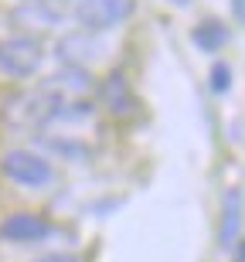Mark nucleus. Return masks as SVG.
<instances>
[{"instance_id": "f257e3e1", "label": "nucleus", "mask_w": 245, "mask_h": 262, "mask_svg": "<svg viewBox=\"0 0 245 262\" xmlns=\"http://www.w3.org/2000/svg\"><path fill=\"white\" fill-rule=\"evenodd\" d=\"M99 123L96 109H55L44 123H41L38 136L41 143L55 150V154L69 157V160H85L99 143Z\"/></svg>"}, {"instance_id": "f03ea898", "label": "nucleus", "mask_w": 245, "mask_h": 262, "mask_svg": "<svg viewBox=\"0 0 245 262\" xmlns=\"http://www.w3.org/2000/svg\"><path fill=\"white\" fill-rule=\"evenodd\" d=\"M38 92L51 102V109H88L96 96V78L82 68H61L41 82Z\"/></svg>"}, {"instance_id": "7ed1b4c3", "label": "nucleus", "mask_w": 245, "mask_h": 262, "mask_svg": "<svg viewBox=\"0 0 245 262\" xmlns=\"http://www.w3.org/2000/svg\"><path fill=\"white\" fill-rule=\"evenodd\" d=\"M44 61L41 41L34 34H10L0 38V75L4 78H31Z\"/></svg>"}, {"instance_id": "20e7f679", "label": "nucleus", "mask_w": 245, "mask_h": 262, "mask_svg": "<svg viewBox=\"0 0 245 262\" xmlns=\"http://www.w3.org/2000/svg\"><path fill=\"white\" fill-rule=\"evenodd\" d=\"M137 10V0H75V20L82 24V31L96 34V31H109L126 24Z\"/></svg>"}, {"instance_id": "39448f33", "label": "nucleus", "mask_w": 245, "mask_h": 262, "mask_svg": "<svg viewBox=\"0 0 245 262\" xmlns=\"http://www.w3.org/2000/svg\"><path fill=\"white\" fill-rule=\"evenodd\" d=\"M0 174L20 187H34L38 191V187H48L55 181V167L44 157H38L34 150H7L0 157Z\"/></svg>"}, {"instance_id": "423d86ee", "label": "nucleus", "mask_w": 245, "mask_h": 262, "mask_svg": "<svg viewBox=\"0 0 245 262\" xmlns=\"http://www.w3.org/2000/svg\"><path fill=\"white\" fill-rule=\"evenodd\" d=\"M99 102L106 106V113L113 119H133L140 113V99L133 92V85L126 82L123 72H109L102 82H99Z\"/></svg>"}, {"instance_id": "0eeeda50", "label": "nucleus", "mask_w": 245, "mask_h": 262, "mask_svg": "<svg viewBox=\"0 0 245 262\" xmlns=\"http://www.w3.org/2000/svg\"><path fill=\"white\" fill-rule=\"evenodd\" d=\"M55 55H58V61L65 68H82V72H88V68L106 55V45H102L96 34H88V31H75V34H65V38L58 41Z\"/></svg>"}, {"instance_id": "6e6552de", "label": "nucleus", "mask_w": 245, "mask_h": 262, "mask_svg": "<svg viewBox=\"0 0 245 262\" xmlns=\"http://www.w3.org/2000/svg\"><path fill=\"white\" fill-rule=\"evenodd\" d=\"M51 113H55L51 102L41 96L38 89H34V92H20V96H14L7 102V109H4L7 123L17 126V129H41V123H44Z\"/></svg>"}, {"instance_id": "1a4fd4ad", "label": "nucleus", "mask_w": 245, "mask_h": 262, "mask_svg": "<svg viewBox=\"0 0 245 262\" xmlns=\"http://www.w3.org/2000/svg\"><path fill=\"white\" fill-rule=\"evenodd\" d=\"M51 235V222L44 214L34 211H14L0 222V238L14 245H28V242H41Z\"/></svg>"}, {"instance_id": "9d476101", "label": "nucleus", "mask_w": 245, "mask_h": 262, "mask_svg": "<svg viewBox=\"0 0 245 262\" xmlns=\"http://www.w3.org/2000/svg\"><path fill=\"white\" fill-rule=\"evenodd\" d=\"M242 242V187H228L221 198V228H218V245L225 252H235Z\"/></svg>"}, {"instance_id": "9b49d317", "label": "nucleus", "mask_w": 245, "mask_h": 262, "mask_svg": "<svg viewBox=\"0 0 245 262\" xmlns=\"http://www.w3.org/2000/svg\"><path fill=\"white\" fill-rule=\"evenodd\" d=\"M191 38H194V45L201 51H221L228 45V28L221 20H205V24H197L191 31Z\"/></svg>"}, {"instance_id": "f8f14e48", "label": "nucleus", "mask_w": 245, "mask_h": 262, "mask_svg": "<svg viewBox=\"0 0 245 262\" xmlns=\"http://www.w3.org/2000/svg\"><path fill=\"white\" fill-rule=\"evenodd\" d=\"M14 17H17L24 28H34V24H38V28H51V24L58 20V17H55V10L44 7V0H28V7H20Z\"/></svg>"}, {"instance_id": "ddd939ff", "label": "nucleus", "mask_w": 245, "mask_h": 262, "mask_svg": "<svg viewBox=\"0 0 245 262\" xmlns=\"http://www.w3.org/2000/svg\"><path fill=\"white\" fill-rule=\"evenodd\" d=\"M211 89H215V92H228V89H232V68L221 65V61L211 68Z\"/></svg>"}, {"instance_id": "4468645a", "label": "nucleus", "mask_w": 245, "mask_h": 262, "mask_svg": "<svg viewBox=\"0 0 245 262\" xmlns=\"http://www.w3.org/2000/svg\"><path fill=\"white\" fill-rule=\"evenodd\" d=\"M34 262H85L82 255H72V252H51V255H41Z\"/></svg>"}, {"instance_id": "2eb2a0df", "label": "nucleus", "mask_w": 245, "mask_h": 262, "mask_svg": "<svg viewBox=\"0 0 245 262\" xmlns=\"http://www.w3.org/2000/svg\"><path fill=\"white\" fill-rule=\"evenodd\" d=\"M232 17L242 24V17H245V14H242V0H232Z\"/></svg>"}, {"instance_id": "dca6fc26", "label": "nucleus", "mask_w": 245, "mask_h": 262, "mask_svg": "<svg viewBox=\"0 0 245 262\" xmlns=\"http://www.w3.org/2000/svg\"><path fill=\"white\" fill-rule=\"evenodd\" d=\"M235 262H242V245H238V249H235Z\"/></svg>"}, {"instance_id": "f3484780", "label": "nucleus", "mask_w": 245, "mask_h": 262, "mask_svg": "<svg viewBox=\"0 0 245 262\" xmlns=\"http://www.w3.org/2000/svg\"><path fill=\"white\" fill-rule=\"evenodd\" d=\"M174 4H177V7H187V4H191V0H174Z\"/></svg>"}]
</instances>
